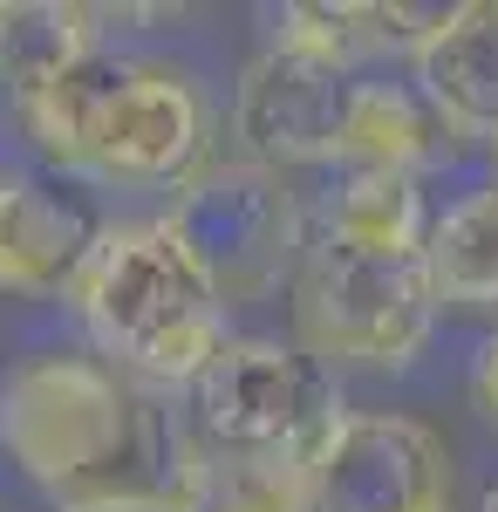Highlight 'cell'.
I'll use <instances>...</instances> for the list:
<instances>
[{
  "instance_id": "cell-12",
  "label": "cell",
  "mask_w": 498,
  "mask_h": 512,
  "mask_svg": "<svg viewBox=\"0 0 498 512\" xmlns=\"http://www.w3.org/2000/svg\"><path fill=\"white\" fill-rule=\"evenodd\" d=\"M82 55H96V7L0 0V96L14 103V117L48 96Z\"/></svg>"
},
{
  "instance_id": "cell-2",
  "label": "cell",
  "mask_w": 498,
  "mask_h": 512,
  "mask_svg": "<svg viewBox=\"0 0 498 512\" xmlns=\"http://www.w3.org/2000/svg\"><path fill=\"white\" fill-rule=\"evenodd\" d=\"M21 130L55 178L96 185H185L205 171V96L192 69L96 48L48 96L21 110Z\"/></svg>"
},
{
  "instance_id": "cell-9",
  "label": "cell",
  "mask_w": 498,
  "mask_h": 512,
  "mask_svg": "<svg viewBox=\"0 0 498 512\" xmlns=\"http://www.w3.org/2000/svg\"><path fill=\"white\" fill-rule=\"evenodd\" d=\"M103 219L76 178L0 171V294H76L82 267L103 246Z\"/></svg>"
},
{
  "instance_id": "cell-19",
  "label": "cell",
  "mask_w": 498,
  "mask_h": 512,
  "mask_svg": "<svg viewBox=\"0 0 498 512\" xmlns=\"http://www.w3.org/2000/svg\"><path fill=\"white\" fill-rule=\"evenodd\" d=\"M492 151H498V144H492Z\"/></svg>"
},
{
  "instance_id": "cell-18",
  "label": "cell",
  "mask_w": 498,
  "mask_h": 512,
  "mask_svg": "<svg viewBox=\"0 0 498 512\" xmlns=\"http://www.w3.org/2000/svg\"><path fill=\"white\" fill-rule=\"evenodd\" d=\"M478 512H498V485H492V492H485V506H478Z\"/></svg>"
},
{
  "instance_id": "cell-10",
  "label": "cell",
  "mask_w": 498,
  "mask_h": 512,
  "mask_svg": "<svg viewBox=\"0 0 498 512\" xmlns=\"http://www.w3.org/2000/svg\"><path fill=\"white\" fill-rule=\"evenodd\" d=\"M410 76L458 137H492L498 144V0L451 7L444 28L410 62Z\"/></svg>"
},
{
  "instance_id": "cell-5",
  "label": "cell",
  "mask_w": 498,
  "mask_h": 512,
  "mask_svg": "<svg viewBox=\"0 0 498 512\" xmlns=\"http://www.w3.org/2000/svg\"><path fill=\"white\" fill-rule=\"evenodd\" d=\"M164 219L226 308L267 301L280 280H294L307 260V239H314L287 171L253 158H212L198 178L178 185Z\"/></svg>"
},
{
  "instance_id": "cell-17",
  "label": "cell",
  "mask_w": 498,
  "mask_h": 512,
  "mask_svg": "<svg viewBox=\"0 0 498 512\" xmlns=\"http://www.w3.org/2000/svg\"><path fill=\"white\" fill-rule=\"evenodd\" d=\"M62 512H178V506L157 499V492H110V499H82V506H62Z\"/></svg>"
},
{
  "instance_id": "cell-11",
  "label": "cell",
  "mask_w": 498,
  "mask_h": 512,
  "mask_svg": "<svg viewBox=\"0 0 498 512\" xmlns=\"http://www.w3.org/2000/svg\"><path fill=\"white\" fill-rule=\"evenodd\" d=\"M437 219H423L417 171H383V164H335L321 198L307 205V233L335 246H369V253H423Z\"/></svg>"
},
{
  "instance_id": "cell-4",
  "label": "cell",
  "mask_w": 498,
  "mask_h": 512,
  "mask_svg": "<svg viewBox=\"0 0 498 512\" xmlns=\"http://www.w3.org/2000/svg\"><path fill=\"white\" fill-rule=\"evenodd\" d=\"M437 321V287L423 253H369L307 239V260L294 274V335L328 369H410Z\"/></svg>"
},
{
  "instance_id": "cell-13",
  "label": "cell",
  "mask_w": 498,
  "mask_h": 512,
  "mask_svg": "<svg viewBox=\"0 0 498 512\" xmlns=\"http://www.w3.org/2000/svg\"><path fill=\"white\" fill-rule=\"evenodd\" d=\"M321 451H205L178 512H321Z\"/></svg>"
},
{
  "instance_id": "cell-3",
  "label": "cell",
  "mask_w": 498,
  "mask_h": 512,
  "mask_svg": "<svg viewBox=\"0 0 498 512\" xmlns=\"http://www.w3.org/2000/svg\"><path fill=\"white\" fill-rule=\"evenodd\" d=\"M69 301H76V321L96 342V355L157 390H192L205 362L232 342V308L198 274L171 219L110 226Z\"/></svg>"
},
{
  "instance_id": "cell-6",
  "label": "cell",
  "mask_w": 498,
  "mask_h": 512,
  "mask_svg": "<svg viewBox=\"0 0 498 512\" xmlns=\"http://www.w3.org/2000/svg\"><path fill=\"white\" fill-rule=\"evenodd\" d=\"M185 396L198 451H321L328 431L342 424L335 376L301 349L273 335H232L226 349L205 362Z\"/></svg>"
},
{
  "instance_id": "cell-7",
  "label": "cell",
  "mask_w": 498,
  "mask_h": 512,
  "mask_svg": "<svg viewBox=\"0 0 498 512\" xmlns=\"http://www.w3.org/2000/svg\"><path fill=\"white\" fill-rule=\"evenodd\" d=\"M348 103H355V76L335 69L328 55L294 48V41H267L232 96V137L246 144L253 164L294 171V164H342L348 144Z\"/></svg>"
},
{
  "instance_id": "cell-1",
  "label": "cell",
  "mask_w": 498,
  "mask_h": 512,
  "mask_svg": "<svg viewBox=\"0 0 498 512\" xmlns=\"http://www.w3.org/2000/svg\"><path fill=\"white\" fill-rule=\"evenodd\" d=\"M0 451L62 506L144 492L137 472H157V499L178 506L205 458L185 403L164 410L116 362L82 349L28 355L0 376Z\"/></svg>"
},
{
  "instance_id": "cell-8",
  "label": "cell",
  "mask_w": 498,
  "mask_h": 512,
  "mask_svg": "<svg viewBox=\"0 0 498 512\" xmlns=\"http://www.w3.org/2000/svg\"><path fill=\"white\" fill-rule=\"evenodd\" d=\"M321 512H451L444 437L417 417L348 410L314 458Z\"/></svg>"
},
{
  "instance_id": "cell-15",
  "label": "cell",
  "mask_w": 498,
  "mask_h": 512,
  "mask_svg": "<svg viewBox=\"0 0 498 512\" xmlns=\"http://www.w3.org/2000/svg\"><path fill=\"white\" fill-rule=\"evenodd\" d=\"M423 267H430V287H437V308H492L498 301V185L458 198L430 226Z\"/></svg>"
},
{
  "instance_id": "cell-16",
  "label": "cell",
  "mask_w": 498,
  "mask_h": 512,
  "mask_svg": "<svg viewBox=\"0 0 498 512\" xmlns=\"http://www.w3.org/2000/svg\"><path fill=\"white\" fill-rule=\"evenodd\" d=\"M471 396H478V410H485V424L498 431V335L478 349V369H471Z\"/></svg>"
},
{
  "instance_id": "cell-14",
  "label": "cell",
  "mask_w": 498,
  "mask_h": 512,
  "mask_svg": "<svg viewBox=\"0 0 498 512\" xmlns=\"http://www.w3.org/2000/svg\"><path fill=\"white\" fill-rule=\"evenodd\" d=\"M458 130L437 117V103L410 82H355L348 103V144L342 164H383V171H423Z\"/></svg>"
}]
</instances>
